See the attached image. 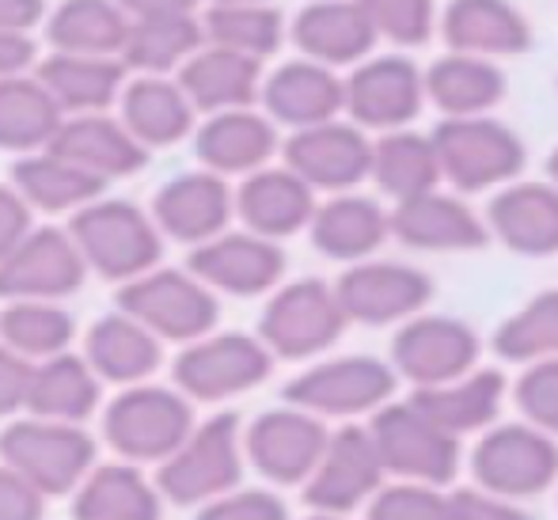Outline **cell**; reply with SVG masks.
Listing matches in <instances>:
<instances>
[{"instance_id":"1","label":"cell","mask_w":558,"mask_h":520,"mask_svg":"<svg viewBox=\"0 0 558 520\" xmlns=\"http://www.w3.org/2000/svg\"><path fill=\"white\" fill-rule=\"evenodd\" d=\"M76 240H81L84 255L111 278L145 270L160 255L153 228L130 206H96L81 213L76 217Z\"/></svg>"},{"instance_id":"2","label":"cell","mask_w":558,"mask_h":520,"mask_svg":"<svg viewBox=\"0 0 558 520\" xmlns=\"http://www.w3.org/2000/svg\"><path fill=\"white\" fill-rule=\"evenodd\" d=\"M422 92L426 84L407 58H376L345 84V107L368 125H396L414 118V110L422 107Z\"/></svg>"},{"instance_id":"3","label":"cell","mask_w":558,"mask_h":520,"mask_svg":"<svg viewBox=\"0 0 558 520\" xmlns=\"http://www.w3.org/2000/svg\"><path fill=\"white\" fill-rule=\"evenodd\" d=\"M293 38L312 61L345 65V61L365 58L368 46L376 43V27L361 8V0H353V4L350 0H319L301 12Z\"/></svg>"},{"instance_id":"4","label":"cell","mask_w":558,"mask_h":520,"mask_svg":"<svg viewBox=\"0 0 558 520\" xmlns=\"http://www.w3.org/2000/svg\"><path fill=\"white\" fill-rule=\"evenodd\" d=\"M84 266L73 243L58 232H38L0 263V293L12 297H50L69 293L81 281Z\"/></svg>"},{"instance_id":"5","label":"cell","mask_w":558,"mask_h":520,"mask_svg":"<svg viewBox=\"0 0 558 520\" xmlns=\"http://www.w3.org/2000/svg\"><path fill=\"white\" fill-rule=\"evenodd\" d=\"M445 38L452 53H517L529 46V23L506 0H452Z\"/></svg>"},{"instance_id":"6","label":"cell","mask_w":558,"mask_h":520,"mask_svg":"<svg viewBox=\"0 0 558 520\" xmlns=\"http://www.w3.org/2000/svg\"><path fill=\"white\" fill-rule=\"evenodd\" d=\"M50 153L73 160L76 168L92 171V176H125V171L145 164V148L133 133L122 125L107 122V118H76L65 122L50 141Z\"/></svg>"},{"instance_id":"7","label":"cell","mask_w":558,"mask_h":520,"mask_svg":"<svg viewBox=\"0 0 558 520\" xmlns=\"http://www.w3.org/2000/svg\"><path fill=\"white\" fill-rule=\"evenodd\" d=\"M183 92L191 96L194 107H209V110L247 107L258 92V58L228 50V46H214V50L186 61Z\"/></svg>"},{"instance_id":"8","label":"cell","mask_w":558,"mask_h":520,"mask_svg":"<svg viewBox=\"0 0 558 520\" xmlns=\"http://www.w3.org/2000/svg\"><path fill=\"white\" fill-rule=\"evenodd\" d=\"M266 107L281 122L319 125L345 107V84H338L319 61H293L266 84Z\"/></svg>"},{"instance_id":"9","label":"cell","mask_w":558,"mask_h":520,"mask_svg":"<svg viewBox=\"0 0 558 520\" xmlns=\"http://www.w3.org/2000/svg\"><path fill=\"white\" fill-rule=\"evenodd\" d=\"M122 304L141 323H153L156 330H168V335H194L214 319L209 297L194 289L191 281L175 278V274H160V278H148L141 286L125 289Z\"/></svg>"},{"instance_id":"10","label":"cell","mask_w":558,"mask_h":520,"mask_svg":"<svg viewBox=\"0 0 558 520\" xmlns=\"http://www.w3.org/2000/svg\"><path fill=\"white\" fill-rule=\"evenodd\" d=\"M186 425V411L179 399L163 391H133L111 411V437L125 452L156 456L179 440Z\"/></svg>"},{"instance_id":"11","label":"cell","mask_w":558,"mask_h":520,"mask_svg":"<svg viewBox=\"0 0 558 520\" xmlns=\"http://www.w3.org/2000/svg\"><path fill=\"white\" fill-rule=\"evenodd\" d=\"M130 23L114 0H65L50 20V43L61 53H122Z\"/></svg>"},{"instance_id":"12","label":"cell","mask_w":558,"mask_h":520,"mask_svg":"<svg viewBox=\"0 0 558 520\" xmlns=\"http://www.w3.org/2000/svg\"><path fill=\"white\" fill-rule=\"evenodd\" d=\"M38 81L61 107L99 110L114 99L118 84H122V65L111 58H99V53H53L38 69Z\"/></svg>"},{"instance_id":"13","label":"cell","mask_w":558,"mask_h":520,"mask_svg":"<svg viewBox=\"0 0 558 520\" xmlns=\"http://www.w3.org/2000/svg\"><path fill=\"white\" fill-rule=\"evenodd\" d=\"M426 92L437 107L448 114H478V110L494 107L506 96V81L486 58L475 53H452V58L437 61L426 76Z\"/></svg>"},{"instance_id":"14","label":"cell","mask_w":558,"mask_h":520,"mask_svg":"<svg viewBox=\"0 0 558 520\" xmlns=\"http://www.w3.org/2000/svg\"><path fill=\"white\" fill-rule=\"evenodd\" d=\"M61 130V104L43 81H0V148H35Z\"/></svg>"},{"instance_id":"15","label":"cell","mask_w":558,"mask_h":520,"mask_svg":"<svg viewBox=\"0 0 558 520\" xmlns=\"http://www.w3.org/2000/svg\"><path fill=\"white\" fill-rule=\"evenodd\" d=\"M191 96L183 84H168L160 76L137 81L125 92V125L141 145H168L183 137L191 125Z\"/></svg>"},{"instance_id":"16","label":"cell","mask_w":558,"mask_h":520,"mask_svg":"<svg viewBox=\"0 0 558 520\" xmlns=\"http://www.w3.org/2000/svg\"><path fill=\"white\" fill-rule=\"evenodd\" d=\"M445 160L460 171V179H490L498 171L513 168L517 164V141L509 137L501 125L478 122V118H460L448 122L437 137Z\"/></svg>"},{"instance_id":"17","label":"cell","mask_w":558,"mask_h":520,"mask_svg":"<svg viewBox=\"0 0 558 520\" xmlns=\"http://www.w3.org/2000/svg\"><path fill=\"white\" fill-rule=\"evenodd\" d=\"M4 448L20 468L43 475L46 483H65L92 452L88 437H76L69 430H46V425H20L8 433Z\"/></svg>"},{"instance_id":"18","label":"cell","mask_w":558,"mask_h":520,"mask_svg":"<svg viewBox=\"0 0 558 520\" xmlns=\"http://www.w3.org/2000/svg\"><path fill=\"white\" fill-rule=\"evenodd\" d=\"M202 43V27L191 15H163V20H137L130 23L122 58L130 69H145V73H163V69L179 65L186 53H194Z\"/></svg>"},{"instance_id":"19","label":"cell","mask_w":558,"mask_h":520,"mask_svg":"<svg viewBox=\"0 0 558 520\" xmlns=\"http://www.w3.org/2000/svg\"><path fill=\"white\" fill-rule=\"evenodd\" d=\"M270 148H274L270 125H266L263 118L247 114V110H225V114H217L198 137L202 160L225 171L251 168V164L263 160Z\"/></svg>"},{"instance_id":"20","label":"cell","mask_w":558,"mask_h":520,"mask_svg":"<svg viewBox=\"0 0 558 520\" xmlns=\"http://www.w3.org/2000/svg\"><path fill=\"white\" fill-rule=\"evenodd\" d=\"M293 164L312 179H324V183H338V179H353L361 168H365L368 153L365 141L353 130H342V125H308L301 137L289 148Z\"/></svg>"},{"instance_id":"21","label":"cell","mask_w":558,"mask_h":520,"mask_svg":"<svg viewBox=\"0 0 558 520\" xmlns=\"http://www.w3.org/2000/svg\"><path fill=\"white\" fill-rule=\"evenodd\" d=\"M156 213L179 240H198L225 220V186L209 176H186L160 194Z\"/></svg>"},{"instance_id":"22","label":"cell","mask_w":558,"mask_h":520,"mask_svg":"<svg viewBox=\"0 0 558 520\" xmlns=\"http://www.w3.org/2000/svg\"><path fill=\"white\" fill-rule=\"evenodd\" d=\"M15 179H20L23 194L46 209L76 206V202L99 194V186H104V179L99 176L76 168L73 160H65V156H58V153L35 156V160L20 164V168H15Z\"/></svg>"},{"instance_id":"23","label":"cell","mask_w":558,"mask_h":520,"mask_svg":"<svg viewBox=\"0 0 558 520\" xmlns=\"http://www.w3.org/2000/svg\"><path fill=\"white\" fill-rule=\"evenodd\" d=\"M258 368H263L258 365V353L247 342H214L206 350L186 353L183 365H179V376L198 396H217V391L247 384Z\"/></svg>"},{"instance_id":"24","label":"cell","mask_w":558,"mask_h":520,"mask_svg":"<svg viewBox=\"0 0 558 520\" xmlns=\"http://www.w3.org/2000/svg\"><path fill=\"white\" fill-rule=\"evenodd\" d=\"M206 31L217 46L251 53V58H263L281 43L278 12L263 8L258 0H251V4H217L206 20Z\"/></svg>"},{"instance_id":"25","label":"cell","mask_w":558,"mask_h":520,"mask_svg":"<svg viewBox=\"0 0 558 520\" xmlns=\"http://www.w3.org/2000/svg\"><path fill=\"white\" fill-rule=\"evenodd\" d=\"M92 361L107 376L133 380L156 365V342L130 319H107L92 335Z\"/></svg>"},{"instance_id":"26","label":"cell","mask_w":558,"mask_h":520,"mask_svg":"<svg viewBox=\"0 0 558 520\" xmlns=\"http://www.w3.org/2000/svg\"><path fill=\"white\" fill-rule=\"evenodd\" d=\"M31 403L43 414H88V407L96 403V384L84 373L81 361L73 358H58L53 365H46L43 373H35L31 380Z\"/></svg>"},{"instance_id":"27","label":"cell","mask_w":558,"mask_h":520,"mask_svg":"<svg viewBox=\"0 0 558 520\" xmlns=\"http://www.w3.org/2000/svg\"><path fill=\"white\" fill-rule=\"evenodd\" d=\"M198 270L217 278L221 286L232 289H255L263 286L274 274V255L266 247H255V243H221V247H209L198 255Z\"/></svg>"},{"instance_id":"28","label":"cell","mask_w":558,"mask_h":520,"mask_svg":"<svg viewBox=\"0 0 558 520\" xmlns=\"http://www.w3.org/2000/svg\"><path fill=\"white\" fill-rule=\"evenodd\" d=\"M365 15L373 20L376 35L391 43L418 46L434 35V4L429 0H361Z\"/></svg>"},{"instance_id":"29","label":"cell","mask_w":558,"mask_h":520,"mask_svg":"<svg viewBox=\"0 0 558 520\" xmlns=\"http://www.w3.org/2000/svg\"><path fill=\"white\" fill-rule=\"evenodd\" d=\"M243 209L263 228H289L304 209V194L293 179L263 176L243 191Z\"/></svg>"},{"instance_id":"30","label":"cell","mask_w":558,"mask_h":520,"mask_svg":"<svg viewBox=\"0 0 558 520\" xmlns=\"http://www.w3.org/2000/svg\"><path fill=\"white\" fill-rule=\"evenodd\" d=\"M4 335L23 353H53L69 342L73 327H69V315L27 304V309H12L4 315Z\"/></svg>"},{"instance_id":"31","label":"cell","mask_w":558,"mask_h":520,"mask_svg":"<svg viewBox=\"0 0 558 520\" xmlns=\"http://www.w3.org/2000/svg\"><path fill=\"white\" fill-rule=\"evenodd\" d=\"M319 323V309L312 304L308 293H293V301H286L278 312H274V330L286 346H301L308 342V335Z\"/></svg>"},{"instance_id":"32","label":"cell","mask_w":558,"mask_h":520,"mask_svg":"<svg viewBox=\"0 0 558 520\" xmlns=\"http://www.w3.org/2000/svg\"><path fill=\"white\" fill-rule=\"evenodd\" d=\"M31 380L35 376L27 373V365L0 350V411H12L15 403H23L31 396Z\"/></svg>"},{"instance_id":"33","label":"cell","mask_w":558,"mask_h":520,"mask_svg":"<svg viewBox=\"0 0 558 520\" xmlns=\"http://www.w3.org/2000/svg\"><path fill=\"white\" fill-rule=\"evenodd\" d=\"M23 228H27V209L12 191H0V263L23 243Z\"/></svg>"},{"instance_id":"34","label":"cell","mask_w":558,"mask_h":520,"mask_svg":"<svg viewBox=\"0 0 558 520\" xmlns=\"http://www.w3.org/2000/svg\"><path fill=\"white\" fill-rule=\"evenodd\" d=\"M31 58H35V46L23 31H0V81L27 69Z\"/></svg>"},{"instance_id":"35","label":"cell","mask_w":558,"mask_h":520,"mask_svg":"<svg viewBox=\"0 0 558 520\" xmlns=\"http://www.w3.org/2000/svg\"><path fill=\"white\" fill-rule=\"evenodd\" d=\"M118 8L137 20H163V15H191L194 0H118Z\"/></svg>"},{"instance_id":"36","label":"cell","mask_w":558,"mask_h":520,"mask_svg":"<svg viewBox=\"0 0 558 520\" xmlns=\"http://www.w3.org/2000/svg\"><path fill=\"white\" fill-rule=\"evenodd\" d=\"M43 15V0H0V31H27Z\"/></svg>"},{"instance_id":"37","label":"cell","mask_w":558,"mask_h":520,"mask_svg":"<svg viewBox=\"0 0 558 520\" xmlns=\"http://www.w3.org/2000/svg\"><path fill=\"white\" fill-rule=\"evenodd\" d=\"M217 4H251V0H217Z\"/></svg>"}]
</instances>
